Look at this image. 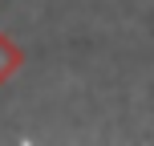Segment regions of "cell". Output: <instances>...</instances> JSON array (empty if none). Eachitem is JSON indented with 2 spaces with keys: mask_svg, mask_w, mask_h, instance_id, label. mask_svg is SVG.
<instances>
[{
  "mask_svg": "<svg viewBox=\"0 0 154 146\" xmlns=\"http://www.w3.org/2000/svg\"><path fill=\"white\" fill-rule=\"evenodd\" d=\"M20 69H24V49L8 33H0V85H8Z\"/></svg>",
  "mask_w": 154,
  "mask_h": 146,
  "instance_id": "1",
  "label": "cell"
}]
</instances>
